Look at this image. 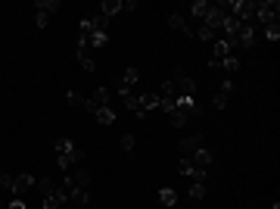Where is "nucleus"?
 <instances>
[{
    "mask_svg": "<svg viewBox=\"0 0 280 209\" xmlns=\"http://www.w3.org/2000/svg\"><path fill=\"white\" fill-rule=\"evenodd\" d=\"M209 6H212V0H193V3H190V16H193V19H206V13H209Z\"/></svg>",
    "mask_w": 280,
    "mask_h": 209,
    "instance_id": "obj_10",
    "label": "nucleus"
},
{
    "mask_svg": "<svg viewBox=\"0 0 280 209\" xmlns=\"http://www.w3.org/2000/svg\"><path fill=\"white\" fill-rule=\"evenodd\" d=\"M137 78H140V69H137V66H128V69H125L122 85H125V88H131V85H137Z\"/></svg>",
    "mask_w": 280,
    "mask_h": 209,
    "instance_id": "obj_18",
    "label": "nucleus"
},
{
    "mask_svg": "<svg viewBox=\"0 0 280 209\" xmlns=\"http://www.w3.org/2000/svg\"><path fill=\"white\" fill-rule=\"evenodd\" d=\"M134 144H137V140H134V135H122V150H125V153H131Z\"/></svg>",
    "mask_w": 280,
    "mask_h": 209,
    "instance_id": "obj_33",
    "label": "nucleus"
},
{
    "mask_svg": "<svg viewBox=\"0 0 280 209\" xmlns=\"http://www.w3.org/2000/svg\"><path fill=\"white\" fill-rule=\"evenodd\" d=\"M190 197H193V200H202V197H206V181H193V185H190Z\"/></svg>",
    "mask_w": 280,
    "mask_h": 209,
    "instance_id": "obj_28",
    "label": "nucleus"
},
{
    "mask_svg": "<svg viewBox=\"0 0 280 209\" xmlns=\"http://www.w3.org/2000/svg\"><path fill=\"white\" fill-rule=\"evenodd\" d=\"M177 81V91H181V97H196V81L187 78V75H174Z\"/></svg>",
    "mask_w": 280,
    "mask_h": 209,
    "instance_id": "obj_7",
    "label": "nucleus"
},
{
    "mask_svg": "<svg viewBox=\"0 0 280 209\" xmlns=\"http://www.w3.org/2000/svg\"><path fill=\"white\" fill-rule=\"evenodd\" d=\"M90 100H93L97 106H109V100H112V94H109V88H103V85H100V88L90 94Z\"/></svg>",
    "mask_w": 280,
    "mask_h": 209,
    "instance_id": "obj_14",
    "label": "nucleus"
},
{
    "mask_svg": "<svg viewBox=\"0 0 280 209\" xmlns=\"http://www.w3.org/2000/svg\"><path fill=\"white\" fill-rule=\"evenodd\" d=\"M256 19L265 25H277V19H280V3L277 0H261V3H256Z\"/></svg>",
    "mask_w": 280,
    "mask_h": 209,
    "instance_id": "obj_2",
    "label": "nucleus"
},
{
    "mask_svg": "<svg viewBox=\"0 0 280 209\" xmlns=\"http://www.w3.org/2000/svg\"><path fill=\"white\" fill-rule=\"evenodd\" d=\"M221 69H224V72H231V75H234L237 69H240V60H237V56H234V53H231V56H224V60H221Z\"/></svg>",
    "mask_w": 280,
    "mask_h": 209,
    "instance_id": "obj_27",
    "label": "nucleus"
},
{
    "mask_svg": "<svg viewBox=\"0 0 280 209\" xmlns=\"http://www.w3.org/2000/svg\"><path fill=\"white\" fill-rule=\"evenodd\" d=\"M53 150H56V165H59L63 172H69L72 163H81V160H84V150H78L69 138H56Z\"/></svg>",
    "mask_w": 280,
    "mask_h": 209,
    "instance_id": "obj_1",
    "label": "nucleus"
},
{
    "mask_svg": "<svg viewBox=\"0 0 280 209\" xmlns=\"http://www.w3.org/2000/svg\"><path fill=\"white\" fill-rule=\"evenodd\" d=\"M6 206H10V203H3V200H0V209H6Z\"/></svg>",
    "mask_w": 280,
    "mask_h": 209,
    "instance_id": "obj_42",
    "label": "nucleus"
},
{
    "mask_svg": "<svg viewBox=\"0 0 280 209\" xmlns=\"http://www.w3.org/2000/svg\"><path fill=\"white\" fill-rule=\"evenodd\" d=\"M87 185H90V175L87 172H75V178H72V187H81V190H87Z\"/></svg>",
    "mask_w": 280,
    "mask_h": 209,
    "instance_id": "obj_23",
    "label": "nucleus"
},
{
    "mask_svg": "<svg viewBox=\"0 0 280 209\" xmlns=\"http://www.w3.org/2000/svg\"><path fill=\"white\" fill-rule=\"evenodd\" d=\"M231 91H234V81H231V78H224V81H221V94L231 97Z\"/></svg>",
    "mask_w": 280,
    "mask_h": 209,
    "instance_id": "obj_39",
    "label": "nucleus"
},
{
    "mask_svg": "<svg viewBox=\"0 0 280 209\" xmlns=\"http://www.w3.org/2000/svg\"><path fill=\"white\" fill-rule=\"evenodd\" d=\"M118 10H122V0H103V3H100V13H103L106 19H112Z\"/></svg>",
    "mask_w": 280,
    "mask_h": 209,
    "instance_id": "obj_15",
    "label": "nucleus"
},
{
    "mask_svg": "<svg viewBox=\"0 0 280 209\" xmlns=\"http://www.w3.org/2000/svg\"><path fill=\"white\" fill-rule=\"evenodd\" d=\"M199 147H206V144H202V135H190V138L181 140V147H177V150H181V156H193Z\"/></svg>",
    "mask_w": 280,
    "mask_h": 209,
    "instance_id": "obj_6",
    "label": "nucleus"
},
{
    "mask_svg": "<svg viewBox=\"0 0 280 209\" xmlns=\"http://www.w3.org/2000/svg\"><path fill=\"white\" fill-rule=\"evenodd\" d=\"M193 38H199V41H215V31H212L209 25L199 22V28H193Z\"/></svg>",
    "mask_w": 280,
    "mask_h": 209,
    "instance_id": "obj_24",
    "label": "nucleus"
},
{
    "mask_svg": "<svg viewBox=\"0 0 280 209\" xmlns=\"http://www.w3.org/2000/svg\"><path fill=\"white\" fill-rule=\"evenodd\" d=\"M81 110H87V113L93 116V113H97V110H100V106H97V103H93V100H90V97H84V103H81Z\"/></svg>",
    "mask_w": 280,
    "mask_h": 209,
    "instance_id": "obj_35",
    "label": "nucleus"
},
{
    "mask_svg": "<svg viewBox=\"0 0 280 209\" xmlns=\"http://www.w3.org/2000/svg\"><path fill=\"white\" fill-rule=\"evenodd\" d=\"M168 119H172V125H174V128H184V125L190 122V119H187V113H181V110H174L172 116H168Z\"/></svg>",
    "mask_w": 280,
    "mask_h": 209,
    "instance_id": "obj_29",
    "label": "nucleus"
},
{
    "mask_svg": "<svg viewBox=\"0 0 280 209\" xmlns=\"http://www.w3.org/2000/svg\"><path fill=\"white\" fill-rule=\"evenodd\" d=\"M137 103H140L143 113H147V110H156V106H159V94H140Z\"/></svg>",
    "mask_w": 280,
    "mask_h": 209,
    "instance_id": "obj_17",
    "label": "nucleus"
},
{
    "mask_svg": "<svg viewBox=\"0 0 280 209\" xmlns=\"http://www.w3.org/2000/svg\"><path fill=\"white\" fill-rule=\"evenodd\" d=\"M69 103H72V106H81V103H84V97L78 94V91H69Z\"/></svg>",
    "mask_w": 280,
    "mask_h": 209,
    "instance_id": "obj_36",
    "label": "nucleus"
},
{
    "mask_svg": "<svg viewBox=\"0 0 280 209\" xmlns=\"http://www.w3.org/2000/svg\"><path fill=\"white\" fill-rule=\"evenodd\" d=\"M159 110H165L168 116H172L174 113V100L172 97H159Z\"/></svg>",
    "mask_w": 280,
    "mask_h": 209,
    "instance_id": "obj_32",
    "label": "nucleus"
},
{
    "mask_svg": "<svg viewBox=\"0 0 280 209\" xmlns=\"http://www.w3.org/2000/svg\"><path fill=\"white\" fill-rule=\"evenodd\" d=\"M159 97H172V100H177V97H181V91H177V81H174V78L162 81V88H159Z\"/></svg>",
    "mask_w": 280,
    "mask_h": 209,
    "instance_id": "obj_12",
    "label": "nucleus"
},
{
    "mask_svg": "<svg viewBox=\"0 0 280 209\" xmlns=\"http://www.w3.org/2000/svg\"><path fill=\"white\" fill-rule=\"evenodd\" d=\"M38 190H41V197H50L56 190V181H50V178H38V185H35Z\"/></svg>",
    "mask_w": 280,
    "mask_h": 209,
    "instance_id": "obj_21",
    "label": "nucleus"
},
{
    "mask_svg": "<svg viewBox=\"0 0 280 209\" xmlns=\"http://www.w3.org/2000/svg\"><path fill=\"white\" fill-rule=\"evenodd\" d=\"M72 200L78 206H87L90 203V194H87V190H81V187H72Z\"/></svg>",
    "mask_w": 280,
    "mask_h": 209,
    "instance_id": "obj_25",
    "label": "nucleus"
},
{
    "mask_svg": "<svg viewBox=\"0 0 280 209\" xmlns=\"http://www.w3.org/2000/svg\"><path fill=\"white\" fill-rule=\"evenodd\" d=\"M190 163L196 165V169H209V165H212V150H206V147H199L196 153L190 156Z\"/></svg>",
    "mask_w": 280,
    "mask_h": 209,
    "instance_id": "obj_9",
    "label": "nucleus"
},
{
    "mask_svg": "<svg viewBox=\"0 0 280 209\" xmlns=\"http://www.w3.org/2000/svg\"><path fill=\"white\" fill-rule=\"evenodd\" d=\"M44 209H59V200L50 194V197H44Z\"/></svg>",
    "mask_w": 280,
    "mask_h": 209,
    "instance_id": "obj_37",
    "label": "nucleus"
},
{
    "mask_svg": "<svg viewBox=\"0 0 280 209\" xmlns=\"http://www.w3.org/2000/svg\"><path fill=\"white\" fill-rule=\"evenodd\" d=\"M227 100H231V97H227V94H221V91H218V94L212 97V103H215V110H227Z\"/></svg>",
    "mask_w": 280,
    "mask_h": 209,
    "instance_id": "obj_30",
    "label": "nucleus"
},
{
    "mask_svg": "<svg viewBox=\"0 0 280 209\" xmlns=\"http://www.w3.org/2000/svg\"><path fill=\"white\" fill-rule=\"evenodd\" d=\"M165 209H174V206H165Z\"/></svg>",
    "mask_w": 280,
    "mask_h": 209,
    "instance_id": "obj_43",
    "label": "nucleus"
},
{
    "mask_svg": "<svg viewBox=\"0 0 280 209\" xmlns=\"http://www.w3.org/2000/svg\"><path fill=\"white\" fill-rule=\"evenodd\" d=\"M0 190H3V194H13V175H0Z\"/></svg>",
    "mask_w": 280,
    "mask_h": 209,
    "instance_id": "obj_31",
    "label": "nucleus"
},
{
    "mask_svg": "<svg viewBox=\"0 0 280 209\" xmlns=\"http://www.w3.org/2000/svg\"><path fill=\"white\" fill-rule=\"evenodd\" d=\"M35 25H38V28H47V25H50V16H47V13H38V16H35Z\"/></svg>",
    "mask_w": 280,
    "mask_h": 209,
    "instance_id": "obj_34",
    "label": "nucleus"
},
{
    "mask_svg": "<svg viewBox=\"0 0 280 209\" xmlns=\"http://www.w3.org/2000/svg\"><path fill=\"white\" fill-rule=\"evenodd\" d=\"M159 203H162V206H174L177 203V194H174L172 187H162V190H159Z\"/></svg>",
    "mask_w": 280,
    "mask_h": 209,
    "instance_id": "obj_20",
    "label": "nucleus"
},
{
    "mask_svg": "<svg viewBox=\"0 0 280 209\" xmlns=\"http://www.w3.org/2000/svg\"><path fill=\"white\" fill-rule=\"evenodd\" d=\"M168 25H172L174 31H181V35H187V38H193V28H190V25H187V19H184L181 13H172V16H168Z\"/></svg>",
    "mask_w": 280,
    "mask_h": 209,
    "instance_id": "obj_8",
    "label": "nucleus"
},
{
    "mask_svg": "<svg viewBox=\"0 0 280 209\" xmlns=\"http://www.w3.org/2000/svg\"><path fill=\"white\" fill-rule=\"evenodd\" d=\"M109 44V35H103V31H97V35H90V41H87V47H93V50H103Z\"/></svg>",
    "mask_w": 280,
    "mask_h": 209,
    "instance_id": "obj_22",
    "label": "nucleus"
},
{
    "mask_svg": "<svg viewBox=\"0 0 280 209\" xmlns=\"http://www.w3.org/2000/svg\"><path fill=\"white\" fill-rule=\"evenodd\" d=\"M87 19H90V28H93V35H97V31H103V35H106V28H109V19H106L103 13H93V16H87Z\"/></svg>",
    "mask_w": 280,
    "mask_h": 209,
    "instance_id": "obj_13",
    "label": "nucleus"
},
{
    "mask_svg": "<svg viewBox=\"0 0 280 209\" xmlns=\"http://www.w3.org/2000/svg\"><path fill=\"white\" fill-rule=\"evenodd\" d=\"M212 53H215V60H224V56H231V53H234V47H231V44H227V41L221 38V41H215Z\"/></svg>",
    "mask_w": 280,
    "mask_h": 209,
    "instance_id": "obj_16",
    "label": "nucleus"
},
{
    "mask_svg": "<svg viewBox=\"0 0 280 209\" xmlns=\"http://www.w3.org/2000/svg\"><path fill=\"white\" fill-rule=\"evenodd\" d=\"M35 185H38V178H35V175L22 172V175H16V178H13V194L25 200V194H28V190L35 187Z\"/></svg>",
    "mask_w": 280,
    "mask_h": 209,
    "instance_id": "obj_5",
    "label": "nucleus"
},
{
    "mask_svg": "<svg viewBox=\"0 0 280 209\" xmlns=\"http://www.w3.org/2000/svg\"><path fill=\"white\" fill-rule=\"evenodd\" d=\"M122 10L125 13H134V10H137V0H122Z\"/></svg>",
    "mask_w": 280,
    "mask_h": 209,
    "instance_id": "obj_38",
    "label": "nucleus"
},
{
    "mask_svg": "<svg viewBox=\"0 0 280 209\" xmlns=\"http://www.w3.org/2000/svg\"><path fill=\"white\" fill-rule=\"evenodd\" d=\"M93 119H97L100 125H115V110L112 106H100V110L93 113Z\"/></svg>",
    "mask_w": 280,
    "mask_h": 209,
    "instance_id": "obj_11",
    "label": "nucleus"
},
{
    "mask_svg": "<svg viewBox=\"0 0 280 209\" xmlns=\"http://www.w3.org/2000/svg\"><path fill=\"white\" fill-rule=\"evenodd\" d=\"M6 209H25V200H22V197H16V200H13V203L6 206Z\"/></svg>",
    "mask_w": 280,
    "mask_h": 209,
    "instance_id": "obj_40",
    "label": "nucleus"
},
{
    "mask_svg": "<svg viewBox=\"0 0 280 209\" xmlns=\"http://www.w3.org/2000/svg\"><path fill=\"white\" fill-rule=\"evenodd\" d=\"M256 44H258V31H256V25H252V22H243L240 31H237V47L252 50Z\"/></svg>",
    "mask_w": 280,
    "mask_h": 209,
    "instance_id": "obj_3",
    "label": "nucleus"
},
{
    "mask_svg": "<svg viewBox=\"0 0 280 209\" xmlns=\"http://www.w3.org/2000/svg\"><path fill=\"white\" fill-rule=\"evenodd\" d=\"M261 38L271 41V44H274V41H280V22H277V25H268V28L261 31Z\"/></svg>",
    "mask_w": 280,
    "mask_h": 209,
    "instance_id": "obj_26",
    "label": "nucleus"
},
{
    "mask_svg": "<svg viewBox=\"0 0 280 209\" xmlns=\"http://www.w3.org/2000/svg\"><path fill=\"white\" fill-rule=\"evenodd\" d=\"M224 19H227V13L221 10V3H212V6H209V13H206V19H202V25H209L212 31H221Z\"/></svg>",
    "mask_w": 280,
    "mask_h": 209,
    "instance_id": "obj_4",
    "label": "nucleus"
},
{
    "mask_svg": "<svg viewBox=\"0 0 280 209\" xmlns=\"http://www.w3.org/2000/svg\"><path fill=\"white\" fill-rule=\"evenodd\" d=\"M35 10L50 16V13H56V10H59V0H38V3H35Z\"/></svg>",
    "mask_w": 280,
    "mask_h": 209,
    "instance_id": "obj_19",
    "label": "nucleus"
},
{
    "mask_svg": "<svg viewBox=\"0 0 280 209\" xmlns=\"http://www.w3.org/2000/svg\"><path fill=\"white\" fill-rule=\"evenodd\" d=\"M209 69L218 72V69H221V60H215V56H212V60H209Z\"/></svg>",
    "mask_w": 280,
    "mask_h": 209,
    "instance_id": "obj_41",
    "label": "nucleus"
}]
</instances>
